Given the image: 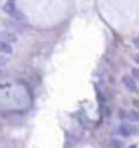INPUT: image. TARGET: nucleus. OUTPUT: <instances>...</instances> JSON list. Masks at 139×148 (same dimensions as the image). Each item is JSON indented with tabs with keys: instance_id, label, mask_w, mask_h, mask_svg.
<instances>
[{
	"instance_id": "nucleus-1",
	"label": "nucleus",
	"mask_w": 139,
	"mask_h": 148,
	"mask_svg": "<svg viewBox=\"0 0 139 148\" xmlns=\"http://www.w3.org/2000/svg\"><path fill=\"white\" fill-rule=\"evenodd\" d=\"M121 81H123L124 87H126L128 90H131V92H136V90H138V84H136V79H134V77L124 74L123 77H121Z\"/></svg>"
},
{
	"instance_id": "nucleus-2",
	"label": "nucleus",
	"mask_w": 139,
	"mask_h": 148,
	"mask_svg": "<svg viewBox=\"0 0 139 148\" xmlns=\"http://www.w3.org/2000/svg\"><path fill=\"white\" fill-rule=\"evenodd\" d=\"M118 132L121 133L123 137H133V135H136L138 133V128L133 127V125H129V123H123L121 127H119V130Z\"/></svg>"
},
{
	"instance_id": "nucleus-3",
	"label": "nucleus",
	"mask_w": 139,
	"mask_h": 148,
	"mask_svg": "<svg viewBox=\"0 0 139 148\" xmlns=\"http://www.w3.org/2000/svg\"><path fill=\"white\" fill-rule=\"evenodd\" d=\"M0 40L11 45V43L16 41V35L15 33H11V32H3V30H0Z\"/></svg>"
},
{
	"instance_id": "nucleus-4",
	"label": "nucleus",
	"mask_w": 139,
	"mask_h": 148,
	"mask_svg": "<svg viewBox=\"0 0 139 148\" xmlns=\"http://www.w3.org/2000/svg\"><path fill=\"white\" fill-rule=\"evenodd\" d=\"M5 12L8 13V15H11L13 18H18V20L22 18V16H20V13L16 12L15 5H13V2H8V3H5Z\"/></svg>"
},
{
	"instance_id": "nucleus-5",
	"label": "nucleus",
	"mask_w": 139,
	"mask_h": 148,
	"mask_svg": "<svg viewBox=\"0 0 139 148\" xmlns=\"http://www.w3.org/2000/svg\"><path fill=\"white\" fill-rule=\"evenodd\" d=\"M11 53H13V48H11L10 43L2 41V40H0V54H7V56H10Z\"/></svg>"
},
{
	"instance_id": "nucleus-6",
	"label": "nucleus",
	"mask_w": 139,
	"mask_h": 148,
	"mask_svg": "<svg viewBox=\"0 0 139 148\" xmlns=\"http://www.w3.org/2000/svg\"><path fill=\"white\" fill-rule=\"evenodd\" d=\"M126 120L129 122H139V112L136 109H131V110L126 112Z\"/></svg>"
},
{
	"instance_id": "nucleus-7",
	"label": "nucleus",
	"mask_w": 139,
	"mask_h": 148,
	"mask_svg": "<svg viewBox=\"0 0 139 148\" xmlns=\"http://www.w3.org/2000/svg\"><path fill=\"white\" fill-rule=\"evenodd\" d=\"M108 148H123V142H119L116 138H111L108 142Z\"/></svg>"
},
{
	"instance_id": "nucleus-8",
	"label": "nucleus",
	"mask_w": 139,
	"mask_h": 148,
	"mask_svg": "<svg viewBox=\"0 0 139 148\" xmlns=\"http://www.w3.org/2000/svg\"><path fill=\"white\" fill-rule=\"evenodd\" d=\"M7 64V59H3V58H0V66H5Z\"/></svg>"
},
{
	"instance_id": "nucleus-9",
	"label": "nucleus",
	"mask_w": 139,
	"mask_h": 148,
	"mask_svg": "<svg viewBox=\"0 0 139 148\" xmlns=\"http://www.w3.org/2000/svg\"><path fill=\"white\" fill-rule=\"evenodd\" d=\"M129 148H138V147H136V145H131V147H129Z\"/></svg>"
}]
</instances>
